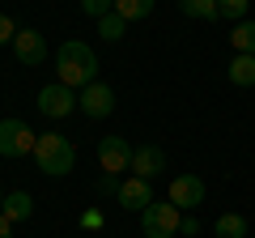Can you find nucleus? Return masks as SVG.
<instances>
[{"mask_svg":"<svg viewBox=\"0 0 255 238\" xmlns=\"http://www.w3.org/2000/svg\"><path fill=\"white\" fill-rule=\"evenodd\" d=\"M55 73H60V81L68 85V90H85V85L98 81V55H94L90 43H77V38H68V43H60V51H55Z\"/></svg>","mask_w":255,"mask_h":238,"instance_id":"obj_1","label":"nucleus"},{"mask_svg":"<svg viewBox=\"0 0 255 238\" xmlns=\"http://www.w3.org/2000/svg\"><path fill=\"white\" fill-rule=\"evenodd\" d=\"M34 162H38V170L43 174H68L77 166V149H73V140L68 136H60V132H43L38 136V145H34Z\"/></svg>","mask_w":255,"mask_h":238,"instance_id":"obj_2","label":"nucleus"},{"mask_svg":"<svg viewBox=\"0 0 255 238\" xmlns=\"http://www.w3.org/2000/svg\"><path fill=\"white\" fill-rule=\"evenodd\" d=\"M179 221H183V213H179V204H149L145 213H140V230H145V238H174L179 234Z\"/></svg>","mask_w":255,"mask_h":238,"instance_id":"obj_3","label":"nucleus"},{"mask_svg":"<svg viewBox=\"0 0 255 238\" xmlns=\"http://www.w3.org/2000/svg\"><path fill=\"white\" fill-rule=\"evenodd\" d=\"M38 136L30 132L26 119H0V157H26L34 153Z\"/></svg>","mask_w":255,"mask_h":238,"instance_id":"obj_4","label":"nucleus"},{"mask_svg":"<svg viewBox=\"0 0 255 238\" xmlns=\"http://www.w3.org/2000/svg\"><path fill=\"white\" fill-rule=\"evenodd\" d=\"M38 111H43V115H51V119L73 115V111H77V90H68L64 81L43 85V90H38Z\"/></svg>","mask_w":255,"mask_h":238,"instance_id":"obj_5","label":"nucleus"},{"mask_svg":"<svg viewBox=\"0 0 255 238\" xmlns=\"http://www.w3.org/2000/svg\"><path fill=\"white\" fill-rule=\"evenodd\" d=\"M77 107L90 119H107L111 111H115V90H111L107 81H94V85H85V90L77 94Z\"/></svg>","mask_w":255,"mask_h":238,"instance_id":"obj_6","label":"nucleus"},{"mask_svg":"<svg viewBox=\"0 0 255 238\" xmlns=\"http://www.w3.org/2000/svg\"><path fill=\"white\" fill-rule=\"evenodd\" d=\"M98 166L107 174H119V170H132V145L124 136H102L98 140Z\"/></svg>","mask_w":255,"mask_h":238,"instance_id":"obj_7","label":"nucleus"},{"mask_svg":"<svg viewBox=\"0 0 255 238\" xmlns=\"http://www.w3.org/2000/svg\"><path fill=\"white\" fill-rule=\"evenodd\" d=\"M13 55H17L26 68H38L47 60V38L38 34V30H17V38H13Z\"/></svg>","mask_w":255,"mask_h":238,"instance_id":"obj_8","label":"nucleus"},{"mask_svg":"<svg viewBox=\"0 0 255 238\" xmlns=\"http://www.w3.org/2000/svg\"><path fill=\"white\" fill-rule=\"evenodd\" d=\"M200 200H204V179L200 174H179L170 183V204H179V213L196 209Z\"/></svg>","mask_w":255,"mask_h":238,"instance_id":"obj_9","label":"nucleus"},{"mask_svg":"<svg viewBox=\"0 0 255 238\" xmlns=\"http://www.w3.org/2000/svg\"><path fill=\"white\" fill-rule=\"evenodd\" d=\"M119 204H124L128 213H145L149 204H153V187H149V179H136V174H132V179H128V183H119Z\"/></svg>","mask_w":255,"mask_h":238,"instance_id":"obj_10","label":"nucleus"},{"mask_svg":"<svg viewBox=\"0 0 255 238\" xmlns=\"http://www.w3.org/2000/svg\"><path fill=\"white\" fill-rule=\"evenodd\" d=\"M162 170H166V153H162L157 145L132 149V174H136V179H157Z\"/></svg>","mask_w":255,"mask_h":238,"instance_id":"obj_11","label":"nucleus"},{"mask_svg":"<svg viewBox=\"0 0 255 238\" xmlns=\"http://www.w3.org/2000/svg\"><path fill=\"white\" fill-rule=\"evenodd\" d=\"M0 213H4L9 221H26L30 213H34V200H30V192H9L4 204H0Z\"/></svg>","mask_w":255,"mask_h":238,"instance_id":"obj_12","label":"nucleus"},{"mask_svg":"<svg viewBox=\"0 0 255 238\" xmlns=\"http://www.w3.org/2000/svg\"><path fill=\"white\" fill-rule=\"evenodd\" d=\"M213 238H247V217L243 213H221L213 221Z\"/></svg>","mask_w":255,"mask_h":238,"instance_id":"obj_13","label":"nucleus"},{"mask_svg":"<svg viewBox=\"0 0 255 238\" xmlns=\"http://www.w3.org/2000/svg\"><path fill=\"white\" fill-rule=\"evenodd\" d=\"M179 9L196 21H217L221 17V0H179Z\"/></svg>","mask_w":255,"mask_h":238,"instance_id":"obj_14","label":"nucleus"},{"mask_svg":"<svg viewBox=\"0 0 255 238\" xmlns=\"http://www.w3.org/2000/svg\"><path fill=\"white\" fill-rule=\"evenodd\" d=\"M230 43H234L238 55H255V21H251V17L238 21V26L230 30Z\"/></svg>","mask_w":255,"mask_h":238,"instance_id":"obj_15","label":"nucleus"},{"mask_svg":"<svg viewBox=\"0 0 255 238\" xmlns=\"http://www.w3.org/2000/svg\"><path fill=\"white\" fill-rule=\"evenodd\" d=\"M230 81L234 85H255V55H234L230 60Z\"/></svg>","mask_w":255,"mask_h":238,"instance_id":"obj_16","label":"nucleus"},{"mask_svg":"<svg viewBox=\"0 0 255 238\" xmlns=\"http://www.w3.org/2000/svg\"><path fill=\"white\" fill-rule=\"evenodd\" d=\"M115 13L124 21H145L153 13V0H115Z\"/></svg>","mask_w":255,"mask_h":238,"instance_id":"obj_17","label":"nucleus"},{"mask_svg":"<svg viewBox=\"0 0 255 238\" xmlns=\"http://www.w3.org/2000/svg\"><path fill=\"white\" fill-rule=\"evenodd\" d=\"M124 30H128V21H124V17H119V13H115V9H111V13H107V17H98V34H102V38H107V43H119V38H124Z\"/></svg>","mask_w":255,"mask_h":238,"instance_id":"obj_18","label":"nucleus"},{"mask_svg":"<svg viewBox=\"0 0 255 238\" xmlns=\"http://www.w3.org/2000/svg\"><path fill=\"white\" fill-rule=\"evenodd\" d=\"M111 9H115V0H81V13H85V17H94V21L107 17Z\"/></svg>","mask_w":255,"mask_h":238,"instance_id":"obj_19","label":"nucleus"},{"mask_svg":"<svg viewBox=\"0 0 255 238\" xmlns=\"http://www.w3.org/2000/svg\"><path fill=\"white\" fill-rule=\"evenodd\" d=\"M221 17H230V21H247V0H221Z\"/></svg>","mask_w":255,"mask_h":238,"instance_id":"obj_20","label":"nucleus"},{"mask_svg":"<svg viewBox=\"0 0 255 238\" xmlns=\"http://www.w3.org/2000/svg\"><path fill=\"white\" fill-rule=\"evenodd\" d=\"M13 38H17V26H13V17H9V13H0V47H4V43H13Z\"/></svg>","mask_w":255,"mask_h":238,"instance_id":"obj_21","label":"nucleus"},{"mask_svg":"<svg viewBox=\"0 0 255 238\" xmlns=\"http://www.w3.org/2000/svg\"><path fill=\"white\" fill-rule=\"evenodd\" d=\"M179 234H187V238L200 234V221H196V217H183V221H179Z\"/></svg>","mask_w":255,"mask_h":238,"instance_id":"obj_22","label":"nucleus"},{"mask_svg":"<svg viewBox=\"0 0 255 238\" xmlns=\"http://www.w3.org/2000/svg\"><path fill=\"white\" fill-rule=\"evenodd\" d=\"M98 192H119V183H115V174H102V179H98Z\"/></svg>","mask_w":255,"mask_h":238,"instance_id":"obj_23","label":"nucleus"},{"mask_svg":"<svg viewBox=\"0 0 255 238\" xmlns=\"http://www.w3.org/2000/svg\"><path fill=\"white\" fill-rule=\"evenodd\" d=\"M81 221H85V226H90V230H94V226H102V213H98V209H90V213H85V217H81Z\"/></svg>","mask_w":255,"mask_h":238,"instance_id":"obj_24","label":"nucleus"},{"mask_svg":"<svg viewBox=\"0 0 255 238\" xmlns=\"http://www.w3.org/2000/svg\"><path fill=\"white\" fill-rule=\"evenodd\" d=\"M0 238H13V221L4 217V213H0Z\"/></svg>","mask_w":255,"mask_h":238,"instance_id":"obj_25","label":"nucleus"},{"mask_svg":"<svg viewBox=\"0 0 255 238\" xmlns=\"http://www.w3.org/2000/svg\"><path fill=\"white\" fill-rule=\"evenodd\" d=\"M0 204H4V192H0Z\"/></svg>","mask_w":255,"mask_h":238,"instance_id":"obj_26","label":"nucleus"}]
</instances>
